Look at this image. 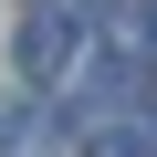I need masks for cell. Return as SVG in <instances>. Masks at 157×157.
I'll use <instances>...</instances> for the list:
<instances>
[{
  "label": "cell",
  "instance_id": "obj_1",
  "mask_svg": "<svg viewBox=\"0 0 157 157\" xmlns=\"http://www.w3.org/2000/svg\"><path fill=\"white\" fill-rule=\"evenodd\" d=\"M11 63H21V84H63L73 73V0H21L11 11Z\"/></svg>",
  "mask_w": 157,
  "mask_h": 157
},
{
  "label": "cell",
  "instance_id": "obj_2",
  "mask_svg": "<svg viewBox=\"0 0 157 157\" xmlns=\"http://www.w3.org/2000/svg\"><path fill=\"white\" fill-rule=\"evenodd\" d=\"M84 157H157V115H126V126L84 136Z\"/></svg>",
  "mask_w": 157,
  "mask_h": 157
},
{
  "label": "cell",
  "instance_id": "obj_3",
  "mask_svg": "<svg viewBox=\"0 0 157 157\" xmlns=\"http://www.w3.org/2000/svg\"><path fill=\"white\" fill-rule=\"evenodd\" d=\"M21 147H32V115H21L11 94H0V157H21Z\"/></svg>",
  "mask_w": 157,
  "mask_h": 157
},
{
  "label": "cell",
  "instance_id": "obj_4",
  "mask_svg": "<svg viewBox=\"0 0 157 157\" xmlns=\"http://www.w3.org/2000/svg\"><path fill=\"white\" fill-rule=\"evenodd\" d=\"M147 42H157V0H147Z\"/></svg>",
  "mask_w": 157,
  "mask_h": 157
}]
</instances>
